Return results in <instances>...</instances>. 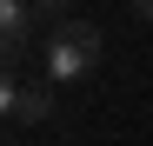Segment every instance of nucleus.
<instances>
[{"label": "nucleus", "instance_id": "obj_1", "mask_svg": "<svg viewBox=\"0 0 153 146\" xmlns=\"http://www.w3.org/2000/svg\"><path fill=\"white\" fill-rule=\"evenodd\" d=\"M47 66H53V80H87L100 66V27H80V20H67L47 46Z\"/></svg>", "mask_w": 153, "mask_h": 146}, {"label": "nucleus", "instance_id": "obj_2", "mask_svg": "<svg viewBox=\"0 0 153 146\" xmlns=\"http://www.w3.org/2000/svg\"><path fill=\"white\" fill-rule=\"evenodd\" d=\"M13 113H20V119H47V93H20Z\"/></svg>", "mask_w": 153, "mask_h": 146}, {"label": "nucleus", "instance_id": "obj_3", "mask_svg": "<svg viewBox=\"0 0 153 146\" xmlns=\"http://www.w3.org/2000/svg\"><path fill=\"white\" fill-rule=\"evenodd\" d=\"M20 27H27V13H20V7H7V0H0V40H13Z\"/></svg>", "mask_w": 153, "mask_h": 146}, {"label": "nucleus", "instance_id": "obj_4", "mask_svg": "<svg viewBox=\"0 0 153 146\" xmlns=\"http://www.w3.org/2000/svg\"><path fill=\"white\" fill-rule=\"evenodd\" d=\"M33 7H40L47 20H60V13H67V0H33Z\"/></svg>", "mask_w": 153, "mask_h": 146}, {"label": "nucleus", "instance_id": "obj_5", "mask_svg": "<svg viewBox=\"0 0 153 146\" xmlns=\"http://www.w3.org/2000/svg\"><path fill=\"white\" fill-rule=\"evenodd\" d=\"M133 13H140V20H153V0H133Z\"/></svg>", "mask_w": 153, "mask_h": 146}]
</instances>
